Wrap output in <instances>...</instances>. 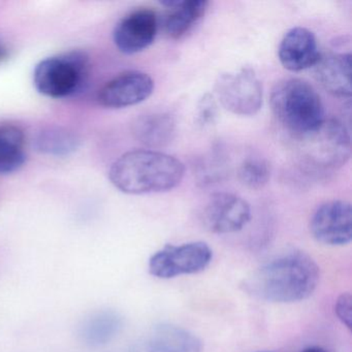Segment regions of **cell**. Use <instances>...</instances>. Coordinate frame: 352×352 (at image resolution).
Instances as JSON below:
<instances>
[{
    "label": "cell",
    "instance_id": "cell-15",
    "mask_svg": "<svg viewBox=\"0 0 352 352\" xmlns=\"http://www.w3.org/2000/svg\"><path fill=\"white\" fill-rule=\"evenodd\" d=\"M160 3L170 10L164 20V32L175 40L190 32L203 19L209 6L206 0H168Z\"/></svg>",
    "mask_w": 352,
    "mask_h": 352
},
{
    "label": "cell",
    "instance_id": "cell-2",
    "mask_svg": "<svg viewBox=\"0 0 352 352\" xmlns=\"http://www.w3.org/2000/svg\"><path fill=\"white\" fill-rule=\"evenodd\" d=\"M185 175V166L174 156L155 150L126 152L109 170L112 184L127 195H149L176 188Z\"/></svg>",
    "mask_w": 352,
    "mask_h": 352
},
{
    "label": "cell",
    "instance_id": "cell-8",
    "mask_svg": "<svg viewBox=\"0 0 352 352\" xmlns=\"http://www.w3.org/2000/svg\"><path fill=\"white\" fill-rule=\"evenodd\" d=\"M313 238L329 246H343L352 239V209L342 199L327 201L317 208L310 221Z\"/></svg>",
    "mask_w": 352,
    "mask_h": 352
},
{
    "label": "cell",
    "instance_id": "cell-22",
    "mask_svg": "<svg viewBox=\"0 0 352 352\" xmlns=\"http://www.w3.org/2000/svg\"><path fill=\"white\" fill-rule=\"evenodd\" d=\"M335 313L345 327L351 329L352 298L350 294H343L335 304Z\"/></svg>",
    "mask_w": 352,
    "mask_h": 352
},
{
    "label": "cell",
    "instance_id": "cell-1",
    "mask_svg": "<svg viewBox=\"0 0 352 352\" xmlns=\"http://www.w3.org/2000/svg\"><path fill=\"white\" fill-rule=\"evenodd\" d=\"M319 282V267L302 251H289L263 263L245 280V292L270 302H300L312 296Z\"/></svg>",
    "mask_w": 352,
    "mask_h": 352
},
{
    "label": "cell",
    "instance_id": "cell-16",
    "mask_svg": "<svg viewBox=\"0 0 352 352\" xmlns=\"http://www.w3.org/2000/svg\"><path fill=\"white\" fill-rule=\"evenodd\" d=\"M133 135L147 147H164L176 135V120L166 112L148 113L133 123Z\"/></svg>",
    "mask_w": 352,
    "mask_h": 352
},
{
    "label": "cell",
    "instance_id": "cell-12",
    "mask_svg": "<svg viewBox=\"0 0 352 352\" xmlns=\"http://www.w3.org/2000/svg\"><path fill=\"white\" fill-rule=\"evenodd\" d=\"M201 340L183 327L158 324L142 336L131 352H201Z\"/></svg>",
    "mask_w": 352,
    "mask_h": 352
},
{
    "label": "cell",
    "instance_id": "cell-3",
    "mask_svg": "<svg viewBox=\"0 0 352 352\" xmlns=\"http://www.w3.org/2000/svg\"><path fill=\"white\" fill-rule=\"evenodd\" d=\"M270 102L276 118L292 138L313 131L324 120L320 96L305 80H282L272 90Z\"/></svg>",
    "mask_w": 352,
    "mask_h": 352
},
{
    "label": "cell",
    "instance_id": "cell-9",
    "mask_svg": "<svg viewBox=\"0 0 352 352\" xmlns=\"http://www.w3.org/2000/svg\"><path fill=\"white\" fill-rule=\"evenodd\" d=\"M250 218L249 204L242 197L232 193H215L204 208V223L214 234L239 232L247 226Z\"/></svg>",
    "mask_w": 352,
    "mask_h": 352
},
{
    "label": "cell",
    "instance_id": "cell-23",
    "mask_svg": "<svg viewBox=\"0 0 352 352\" xmlns=\"http://www.w3.org/2000/svg\"><path fill=\"white\" fill-rule=\"evenodd\" d=\"M9 48L3 43L0 42V63L6 60L9 57Z\"/></svg>",
    "mask_w": 352,
    "mask_h": 352
},
{
    "label": "cell",
    "instance_id": "cell-4",
    "mask_svg": "<svg viewBox=\"0 0 352 352\" xmlns=\"http://www.w3.org/2000/svg\"><path fill=\"white\" fill-rule=\"evenodd\" d=\"M294 139L298 155L313 168L336 170L351 156L349 131L337 119H324L316 129Z\"/></svg>",
    "mask_w": 352,
    "mask_h": 352
},
{
    "label": "cell",
    "instance_id": "cell-11",
    "mask_svg": "<svg viewBox=\"0 0 352 352\" xmlns=\"http://www.w3.org/2000/svg\"><path fill=\"white\" fill-rule=\"evenodd\" d=\"M158 32V17L149 9H140L125 16L113 32L115 45L120 52L137 54L149 48Z\"/></svg>",
    "mask_w": 352,
    "mask_h": 352
},
{
    "label": "cell",
    "instance_id": "cell-24",
    "mask_svg": "<svg viewBox=\"0 0 352 352\" xmlns=\"http://www.w3.org/2000/svg\"><path fill=\"white\" fill-rule=\"evenodd\" d=\"M300 352H329L327 350L323 349L321 347H317V346H313V347H308L306 349L302 350Z\"/></svg>",
    "mask_w": 352,
    "mask_h": 352
},
{
    "label": "cell",
    "instance_id": "cell-19",
    "mask_svg": "<svg viewBox=\"0 0 352 352\" xmlns=\"http://www.w3.org/2000/svg\"><path fill=\"white\" fill-rule=\"evenodd\" d=\"M79 143L75 133L57 126L42 129L34 140V145L38 151L53 156L69 155L78 149Z\"/></svg>",
    "mask_w": 352,
    "mask_h": 352
},
{
    "label": "cell",
    "instance_id": "cell-6",
    "mask_svg": "<svg viewBox=\"0 0 352 352\" xmlns=\"http://www.w3.org/2000/svg\"><path fill=\"white\" fill-rule=\"evenodd\" d=\"M214 90L221 106L232 114L253 116L263 107V84L249 67L221 74L216 80Z\"/></svg>",
    "mask_w": 352,
    "mask_h": 352
},
{
    "label": "cell",
    "instance_id": "cell-10",
    "mask_svg": "<svg viewBox=\"0 0 352 352\" xmlns=\"http://www.w3.org/2000/svg\"><path fill=\"white\" fill-rule=\"evenodd\" d=\"M154 91V81L148 74L129 71L109 81L98 94V102L109 109H123L145 102Z\"/></svg>",
    "mask_w": 352,
    "mask_h": 352
},
{
    "label": "cell",
    "instance_id": "cell-20",
    "mask_svg": "<svg viewBox=\"0 0 352 352\" xmlns=\"http://www.w3.org/2000/svg\"><path fill=\"white\" fill-rule=\"evenodd\" d=\"M239 178L248 188H263L271 179V166L265 158L258 156L246 158L239 168Z\"/></svg>",
    "mask_w": 352,
    "mask_h": 352
},
{
    "label": "cell",
    "instance_id": "cell-18",
    "mask_svg": "<svg viewBox=\"0 0 352 352\" xmlns=\"http://www.w3.org/2000/svg\"><path fill=\"white\" fill-rule=\"evenodd\" d=\"M122 325V318L117 313L112 311L96 313L82 325L81 337L89 345H104L118 335Z\"/></svg>",
    "mask_w": 352,
    "mask_h": 352
},
{
    "label": "cell",
    "instance_id": "cell-5",
    "mask_svg": "<svg viewBox=\"0 0 352 352\" xmlns=\"http://www.w3.org/2000/svg\"><path fill=\"white\" fill-rule=\"evenodd\" d=\"M89 60L81 51L65 53L44 59L36 65L34 84L43 96L65 98L73 96L83 85Z\"/></svg>",
    "mask_w": 352,
    "mask_h": 352
},
{
    "label": "cell",
    "instance_id": "cell-21",
    "mask_svg": "<svg viewBox=\"0 0 352 352\" xmlns=\"http://www.w3.org/2000/svg\"><path fill=\"white\" fill-rule=\"evenodd\" d=\"M218 107L215 98L205 94L197 104V122L199 126L209 127L217 120Z\"/></svg>",
    "mask_w": 352,
    "mask_h": 352
},
{
    "label": "cell",
    "instance_id": "cell-17",
    "mask_svg": "<svg viewBox=\"0 0 352 352\" xmlns=\"http://www.w3.org/2000/svg\"><path fill=\"white\" fill-rule=\"evenodd\" d=\"M24 135L12 125L0 126V175L12 174L22 168L26 160Z\"/></svg>",
    "mask_w": 352,
    "mask_h": 352
},
{
    "label": "cell",
    "instance_id": "cell-13",
    "mask_svg": "<svg viewBox=\"0 0 352 352\" xmlns=\"http://www.w3.org/2000/svg\"><path fill=\"white\" fill-rule=\"evenodd\" d=\"M278 56L284 69L294 73L314 67L320 56L316 36L307 28H292L280 43Z\"/></svg>",
    "mask_w": 352,
    "mask_h": 352
},
{
    "label": "cell",
    "instance_id": "cell-14",
    "mask_svg": "<svg viewBox=\"0 0 352 352\" xmlns=\"http://www.w3.org/2000/svg\"><path fill=\"white\" fill-rule=\"evenodd\" d=\"M315 79L323 89L333 96H351V55L350 53H327L319 56L313 67Z\"/></svg>",
    "mask_w": 352,
    "mask_h": 352
},
{
    "label": "cell",
    "instance_id": "cell-7",
    "mask_svg": "<svg viewBox=\"0 0 352 352\" xmlns=\"http://www.w3.org/2000/svg\"><path fill=\"white\" fill-rule=\"evenodd\" d=\"M213 252L205 242L166 245L152 255L149 273L160 279H170L204 271L211 263Z\"/></svg>",
    "mask_w": 352,
    "mask_h": 352
}]
</instances>
